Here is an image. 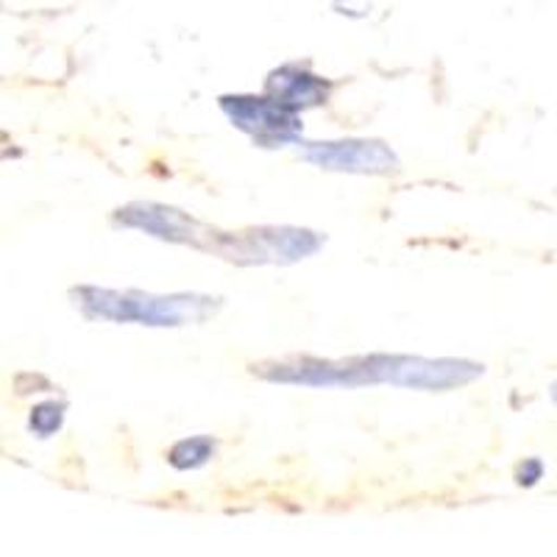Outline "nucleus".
<instances>
[{
	"mask_svg": "<svg viewBox=\"0 0 557 557\" xmlns=\"http://www.w3.org/2000/svg\"><path fill=\"white\" fill-rule=\"evenodd\" d=\"M76 305L84 315L107 318L117 323H148V326H184L203 321L212 310V298L201 296H143V293H117L82 287Z\"/></svg>",
	"mask_w": 557,
	"mask_h": 557,
	"instance_id": "1",
	"label": "nucleus"
},
{
	"mask_svg": "<svg viewBox=\"0 0 557 557\" xmlns=\"http://www.w3.org/2000/svg\"><path fill=\"white\" fill-rule=\"evenodd\" d=\"M305 159L326 171H346V173H387L399 165L385 143H310L305 148Z\"/></svg>",
	"mask_w": 557,
	"mask_h": 557,
	"instance_id": "2",
	"label": "nucleus"
},
{
	"mask_svg": "<svg viewBox=\"0 0 557 557\" xmlns=\"http://www.w3.org/2000/svg\"><path fill=\"white\" fill-rule=\"evenodd\" d=\"M221 107L243 132L253 134L262 143L273 137L278 143L290 139L298 128L296 114L290 112V107L278 103L276 98L273 101L271 98H223Z\"/></svg>",
	"mask_w": 557,
	"mask_h": 557,
	"instance_id": "3",
	"label": "nucleus"
},
{
	"mask_svg": "<svg viewBox=\"0 0 557 557\" xmlns=\"http://www.w3.org/2000/svg\"><path fill=\"white\" fill-rule=\"evenodd\" d=\"M268 89L285 107H312V103H321V98L326 96V87L315 76L301 73L296 67H285L273 73L271 82H268Z\"/></svg>",
	"mask_w": 557,
	"mask_h": 557,
	"instance_id": "4",
	"label": "nucleus"
},
{
	"mask_svg": "<svg viewBox=\"0 0 557 557\" xmlns=\"http://www.w3.org/2000/svg\"><path fill=\"white\" fill-rule=\"evenodd\" d=\"M212 457V444L207 437H196V441H182L176 449L171 451V462L176 469H198Z\"/></svg>",
	"mask_w": 557,
	"mask_h": 557,
	"instance_id": "5",
	"label": "nucleus"
},
{
	"mask_svg": "<svg viewBox=\"0 0 557 557\" xmlns=\"http://www.w3.org/2000/svg\"><path fill=\"white\" fill-rule=\"evenodd\" d=\"M552 396H555V401H557V385H555V391H552Z\"/></svg>",
	"mask_w": 557,
	"mask_h": 557,
	"instance_id": "6",
	"label": "nucleus"
}]
</instances>
